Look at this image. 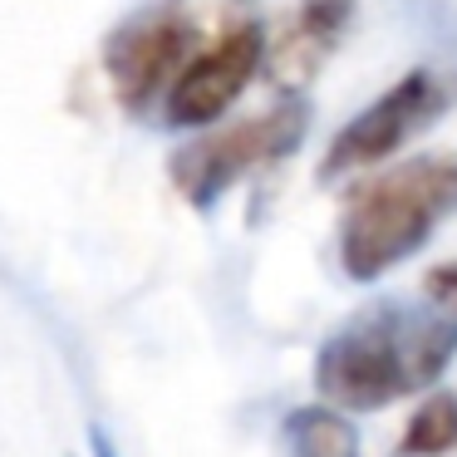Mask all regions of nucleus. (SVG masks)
Instances as JSON below:
<instances>
[{
	"instance_id": "1",
	"label": "nucleus",
	"mask_w": 457,
	"mask_h": 457,
	"mask_svg": "<svg viewBox=\"0 0 457 457\" xmlns=\"http://www.w3.org/2000/svg\"><path fill=\"white\" fill-rule=\"evenodd\" d=\"M457 359V320L443 310L378 305L335 329L315 354V388L339 413H378L423 394Z\"/></svg>"
},
{
	"instance_id": "2",
	"label": "nucleus",
	"mask_w": 457,
	"mask_h": 457,
	"mask_svg": "<svg viewBox=\"0 0 457 457\" xmlns=\"http://www.w3.org/2000/svg\"><path fill=\"white\" fill-rule=\"evenodd\" d=\"M447 217H457V158H408L349 192L339 217V266L349 280H378L423 251Z\"/></svg>"
},
{
	"instance_id": "3",
	"label": "nucleus",
	"mask_w": 457,
	"mask_h": 457,
	"mask_svg": "<svg viewBox=\"0 0 457 457\" xmlns=\"http://www.w3.org/2000/svg\"><path fill=\"white\" fill-rule=\"evenodd\" d=\"M305 138V104H276V109L256 113V119L227 123V129L202 133L197 143L172 158V182L192 207H212L221 192H231L241 178L280 162L286 153L300 148Z\"/></svg>"
},
{
	"instance_id": "4",
	"label": "nucleus",
	"mask_w": 457,
	"mask_h": 457,
	"mask_svg": "<svg viewBox=\"0 0 457 457\" xmlns=\"http://www.w3.org/2000/svg\"><path fill=\"white\" fill-rule=\"evenodd\" d=\"M447 109V84L433 70H413L398 84H388L369 109H359L345 129L335 133L325 162H320V178H349V172H364L388 162L398 148L418 138L437 113Z\"/></svg>"
},
{
	"instance_id": "5",
	"label": "nucleus",
	"mask_w": 457,
	"mask_h": 457,
	"mask_svg": "<svg viewBox=\"0 0 457 457\" xmlns=\"http://www.w3.org/2000/svg\"><path fill=\"white\" fill-rule=\"evenodd\" d=\"M192 40V21L178 11H153L113 30L104 45V70L123 109H148L162 89H172V79L187 70Z\"/></svg>"
},
{
	"instance_id": "6",
	"label": "nucleus",
	"mask_w": 457,
	"mask_h": 457,
	"mask_svg": "<svg viewBox=\"0 0 457 457\" xmlns=\"http://www.w3.org/2000/svg\"><path fill=\"white\" fill-rule=\"evenodd\" d=\"M261 60H266V35L256 25L227 30L207 54L187 60V70L172 79L168 99H162L168 123L172 129H207V123H217L246 94V84L256 79Z\"/></svg>"
},
{
	"instance_id": "7",
	"label": "nucleus",
	"mask_w": 457,
	"mask_h": 457,
	"mask_svg": "<svg viewBox=\"0 0 457 457\" xmlns=\"http://www.w3.org/2000/svg\"><path fill=\"white\" fill-rule=\"evenodd\" d=\"M349 5H354V0H300L295 21L286 25V35H280V45H276V60H270V70L280 74V84H305L310 74L325 64V54L335 50V40L345 35Z\"/></svg>"
},
{
	"instance_id": "8",
	"label": "nucleus",
	"mask_w": 457,
	"mask_h": 457,
	"mask_svg": "<svg viewBox=\"0 0 457 457\" xmlns=\"http://www.w3.org/2000/svg\"><path fill=\"white\" fill-rule=\"evenodd\" d=\"M290 457H359V433L339 408L305 403L286 418Z\"/></svg>"
},
{
	"instance_id": "9",
	"label": "nucleus",
	"mask_w": 457,
	"mask_h": 457,
	"mask_svg": "<svg viewBox=\"0 0 457 457\" xmlns=\"http://www.w3.org/2000/svg\"><path fill=\"white\" fill-rule=\"evenodd\" d=\"M453 447H457V394L437 388L408 418L403 437H398V457H447Z\"/></svg>"
},
{
	"instance_id": "10",
	"label": "nucleus",
	"mask_w": 457,
	"mask_h": 457,
	"mask_svg": "<svg viewBox=\"0 0 457 457\" xmlns=\"http://www.w3.org/2000/svg\"><path fill=\"white\" fill-rule=\"evenodd\" d=\"M428 300H433L443 315L457 320V261H447V266H433V270H428Z\"/></svg>"
},
{
	"instance_id": "11",
	"label": "nucleus",
	"mask_w": 457,
	"mask_h": 457,
	"mask_svg": "<svg viewBox=\"0 0 457 457\" xmlns=\"http://www.w3.org/2000/svg\"><path fill=\"white\" fill-rule=\"evenodd\" d=\"M94 453H99V457H113V443L104 437V428H94Z\"/></svg>"
}]
</instances>
